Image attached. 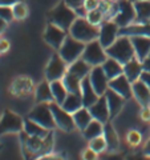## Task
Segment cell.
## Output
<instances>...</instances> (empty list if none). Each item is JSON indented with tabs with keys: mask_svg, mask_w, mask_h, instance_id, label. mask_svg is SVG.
<instances>
[{
	"mask_svg": "<svg viewBox=\"0 0 150 160\" xmlns=\"http://www.w3.org/2000/svg\"><path fill=\"white\" fill-rule=\"evenodd\" d=\"M68 6H71L72 8H74L76 9L77 7H80V6H82V3H84V0H64Z\"/></svg>",
	"mask_w": 150,
	"mask_h": 160,
	"instance_id": "cell-43",
	"label": "cell"
},
{
	"mask_svg": "<svg viewBox=\"0 0 150 160\" xmlns=\"http://www.w3.org/2000/svg\"><path fill=\"white\" fill-rule=\"evenodd\" d=\"M17 2H20V0H0V6H9V7H12L13 4H16Z\"/></svg>",
	"mask_w": 150,
	"mask_h": 160,
	"instance_id": "cell-45",
	"label": "cell"
},
{
	"mask_svg": "<svg viewBox=\"0 0 150 160\" xmlns=\"http://www.w3.org/2000/svg\"><path fill=\"white\" fill-rule=\"evenodd\" d=\"M88 19V22L89 23H92L94 24V26H101V24L106 20V15L104 13V11L101 8H96V9H92V11H88L87 13V16H85Z\"/></svg>",
	"mask_w": 150,
	"mask_h": 160,
	"instance_id": "cell-34",
	"label": "cell"
},
{
	"mask_svg": "<svg viewBox=\"0 0 150 160\" xmlns=\"http://www.w3.org/2000/svg\"><path fill=\"white\" fill-rule=\"evenodd\" d=\"M49 107H51L54 123H56L59 129H61L64 132H73L74 129H77L73 120V113L65 111L61 104H59L56 102H51Z\"/></svg>",
	"mask_w": 150,
	"mask_h": 160,
	"instance_id": "cell-8",
	"label": "cell"
},
{
	"mask_svg": "<svg viewBox=\"0 0 150 160\" xmlns=\"http://www.w3.org/2000/svg\"><path fill=\"white\" fill-rule=\"evenodd\" d=\"M9 48H11V44H9L8 40L6 38H0V55L7 53Z\"/></svg>",
	"mask_w": 150,
	"mask_h": 160,
	"instance_id": "cell-42",
	"label": "cell"
},
{
	"mask_svg": "<svg viewBox=\"0 0 150 160\" xmlns=\"http://www.w3.org/2000/svg\"><path fill=\"white\" fill-rule=\"evenodd\" d=\"M142 72H143L142 62L141 60H138L137 58H133L132 60H129L128 63L124 64V75L130 80L132 83L141 78Z\"/></svg>",
	"mask_w": 150,
	"mask_h": 160,
	"instance_id": "cell-24",
	"label": "cell"
},
{
	"mask_svg": "<svg viewBox=\"0 0 150 160\" xmlns=\"http://www.w3.org/2000/svg\"><path fill=\"white\" fill-rule=\"evenodd\" d=\"M23 131H26L29 136H40V138H45L47 135L51 132L49 129L44 128L43 126H40L39 123L33 122L29 118H24V128Z\"/></svg>",
	"mask_w": 150,
	"mask_h": 160,
	"instance_id": "cell-29",
	"label": "cell"
},
{
	"mask_svg": "<svg viewBox=\"0 0 150 160\" xmlns=\"http://www.w3.org/2000/svg\"><path fill=\"white\" fill-rule=\"evenodd\" d=\"M84 48H85V43L74 39L73 36H71V35L68 33V36L65 38L63 46L60 47V49L57 52L60 53V56L64 59V62L69 66V64L73 63L74 60L81 58V55L84 52Z\"/></svg>",
	"mask_w": 150,
	"mask_h": 160,
	"instance_id": "cell-4",
	"label": "cell"
},
{
	"mask_svg": "<svg viewBox=\"0 0 150 160\" xmlns=\"http://www.w3.org/2000/svg\"><path fill=\"white\" fill-rule=\"evenodd\" d=\"M132 91L133 98L141 107L150 106V89L146 84L143 83L142 79H137L136 82L132 83Z\"/></svg>",
	"mask_w": 150,
	"mask_h": 160,
	"instance_id": "cell-18",
	"label": "cell"
},
{
	"mask_svg": "<svg viewBox=\"0 0 150 160\" xmlns=\"http://www.w3.org/2000/svg\"><path fill=\"white\" fill-rule=\"evenodd\" d=\"M81 155H82V159H85V160H96L97 156H98V153L96 151H93L91 147H88L87 149H84Z\"/></svg>",
	"mask_w": 150,
	"mask_h": 160,
	"instance_id": "cell-40",
	"label": "cell"
},
{
	"mask_svg": "<svg viewBox=\"0 0 150 160\" xmlns=\"http://www.w3.org/2000/svg\"><path fill=\"white\" fill-rule=\"evenodd\" d=\"M143 155L146 158H150V139L146 142V144L143 146Z\"/></svg>",
	"mask_w": 150,
	"mask_h": 160,
	"instance_id": "cell-47",
	"label": "cell"
},
{
	"mask_svg": "<svg viewBox=\"0 0 150 160\" xmlns=\"http://www.w3.org/2000/svg\"><path fill=\"white\" fill-rule=\"evenodd\" d=\"M142 67H143V71L150 72V56H148L145 60H142Z\"/></svg>",
	"mask_w": 150,
	"mask_h": 160,
	"instance_id": "cell-46",
	"label": "cell"
},
{
	"mask_svg": "<svg viewBox=\"0 0 150 160\" xmlns=\"http://www.w3.org/2000/svg\"><path fill=\"white\" fill-rule=\"evenodd\" d=\"M51 88H52V93H53L54 102L59 103V104H63V102L67 98V95L69 93L67 87H65V84H64V82H63V79L53 80V82H51Z\"/></svg>",
	"mask_w": 150,
	"mask_h": 160,
	"instance_id": "cell-32",
	"label": "cell"
},
{
	"mask_svg": "<svg viewBox=\"0 0 150 160\" xmlns=\"http://www.w3.org/2000/svg\"><path fill=\"white\" fill-rule=\"evenodd\" d=\"M136 9V23H149L150 22V0H139L134 2Z\"/></svg>",
	"mask_w": 150,
	"mask_h": 160,
	"instance_id": "cell-26",
	"label": "cell"
},
{
	"mask_svg": "<svg viewBox=\"0 0 150 160\" xmlns=\"http://www.w3.org/2000/svg\"><path fill=\"white\" fill-rule=\"evenodd\" d=\"M104 138L106 140V144H108V152L114 153L120 149V138H118V133L114 128L112 120H109L108 123L104 124Z\"/></svg>",
	"mask_w": 150,
	"mask_h": 160,
	"instance_id": "cell-19",
	"label": "cell"
},
{
	"mask_svg": "<svg viewBox=\"0 0 150 160\" xmlns=\"http://www.w3.org/2000/svg\"><path fill=\"white\" fill-rule=\"evenodd\" d=\"M105 51H106L108 56L118 60L121 64L128 63L129 60L136 58V52H134L130 36H125V35H120L112 46L105 48Z\"/></svg>",
	"mask_w": 150,
	"mask_h": 160,
	"instance_id": "cell-2",
	"label": "cell"
},
{
	"mask_svg": "<svg viewBox=\"0 0 150 160\" xmlns=\"http://www.w3.org/2000/svg\"><path fill=\"white\" fill-rule=\"evenodd\" d=\"M110 20L116 22L120 28L134 23V20H136V9H134V4L132 0H117L116 12H114Z\"/></svg>",
	"mask_w": 150,
	"mask_h": 160,
	"instance_id": "cell-5",
	"label": "cell"
},
{
	"mask_svg": "<svg viewBox=\"0 0 150 160\" xmlns=\"http://www.w3.org/2000/svg\"><path fill=\"white\" fill-rule=\"evenodd\" d=\"M101 67L105 71V73H106V76L109 78V80L124 73V64H121L118 60L113 59L110 56L106 58V60L101 64Z\"/></svg>",
	"mask_w": 150,
	"mask_h": 160,
	"instance_id": "cell-25",
	"label": "cell"
},
{
	"mask_svg": "<svg viewBox=\"0 0 150 160\" xmlns=\"http://www.w3.org/2000/svg\"><path fill=\"white\" fill-rule=\"evenodd\" d=\"M126 142L132 147H138L142 143V133L138 129H129L126 133Z\"/></svg>",
	"mask_w": 150,
	"mask_h": 160,
	"instance_id": "cell-37",
	"label": "cell"
},
{
	"mask_svg": "<svg viewBox=\"0 0 150 160\" xmlns=\"http://www.w3.org/2000/svg\"><path fill=\"white\" fill-rule=\"evenodd\" d=\"M105 98H106V103H108V107H109L110 120H113L122 112L126 99L122 98L121 95H118L117 92H114L113 89H110V88L106 89V92H105Z\"/></svg>",
	"mask_w": 150,
	"mask_h": 160,
	"instance_id": "cell-16",
	"label": "cell"
},
{
	"mask_svg": "<svg viewBox=\"0 0 150 160\" xmlns=\"http://www.w3.org/2000/svg\"><path fill=\"white\" fill-rule=\"evenodd\" d=\"M68 33L71 35V36H73L74 39H77V40H80V42L87 44L89 42H92V40L98 39L100 27L89 23L87 18H80L78 16L73 22L71 28H69Z\"/></svg>",
	"mask_w": 150,
	"mask_h": 160,
	"instance_id": "cell-3",
	"label": "cell"
},
{
	"mask_svg": "<svg viewBox=\"0 0 150 160\" xmlns=\"http://www.w3.org/2000/svg\"><path fill=\"white\" fill-rule=\"evenodd\" d=\"M109 88L113 89L114 92L121 95L122 98L126 100L133 98V91H132V82L129 80L125 75H118V76L113 78L109 80Z\"/></svg>",
	"mask_w": 150,
	"mask_h": 160,
	"instance_id": "cell-15",
	"label": "cell"
},
{
	"mask_svg": "<svg viewBox=\"0 0 150 160\" xmlns=\"http://www.w3.org/2000/svg\"><path fill=\"white\" fill-rule=\"evenodd\" d=\"M80 95H81V99H82V103H84V107H91L93 103L97 102V99L100 98L97 92L94 91V88L92 86L91 80H89V76L84 78L81 80V92H80Z\"/></svg>",
	"mask_w": 150,
	"mask_h": 160,
	"instance_id": "cell-23",
	"label": "cell"
},
{
	"mask_svg": "<svg viewBox=\"0 0 150 160\" xmlns=\"http://www.w3.org/2000/svg\"><path fill=\"white\" fill-rule=\"evenodd\" d=\"M101 2L102 0H84L82 6L85 7L87 11H92V9H96L101 6Z\"/></svg>",
	"mask_w": 150,
	"mask_h": 160,
	"instance_id": "cell-39",
	"label": "cell"
},
{
	"mask_svg": "<svg viewBox=\"0 0 150 160\" xmlns=\"http://www.w3.org/2000/svg\"><path fill=\"white\" fill-rule=\"evenodd\" d=\"M132 2H133V3H134V2H139V0H132Z\"/></svg>",
	"mask_w": 150,
	"mask_h": 160,
	"instance_id": "cell-50",
	"label": "cell"
},
{
	"mask_svg": "<svg viewBox=\"0 0 150 160\" xmlns=\"http://www.w3.org/2000/svg\"><path fill=\"white\" fill-rule=\"evenodd\" d=\"M68 72V64L64 62V59L60 56L57 51L52 53L49 58V62L44 71V76L48 82H53V80H60L64 78V75Z\"/></svg>",
	"mask_w": 150,
	"mask_h": 160,
	"instance_id": "cell-10",
	"label": "cell"
},
{
	"mask_svg": "<svg viewBox=\"0 0 150 160\" xmlns=\"http://www.w3.org/2000/svg\"><path fill=\"white\" fill-rule=\"evenodd\" d=\"M73 120H74V124H76V128L82 132L85 127L93 120V116L88 107H81L73 113Z\"/></svg>",
	"mask_w": 150,
	"mask_h": 160,
	"instance_id": "cell-27",
	"label": "cell"
},
{
	"mask_svg": "<svg viewBox=\"0 0 150 160\" xmlns=\"http://www.w3.org/2000/svg\"><path fill=\"white\" fill-rule=\"evenodd\" d=\"M27 118L32 119L33 122L39 123L40 126H43L49 131H53L54 128H57L49 103H36V106L31 109V112L27 115Z\"/></svg>",
	"mask_w": 150,
	"mask_h": 160,
	"instance_id": "cell-6",
	"label": "cell"
},
{
	"mask_svg": "<svg viewBox=\"0 0 150 160\" xmlns=\"http://www.w3.org/2000/svg\"><path fill=\"white\" fill-rule=\"evenodd\" d=\"M77 18L78 16H77L76 11H74V8L68 6L64 0H61L56 7H53L51 11L47 13L48 23L56 24V26L65 29V31H69V28H71L73 22Z\"/></svg>",
	"mask_w": 150,
	"mask_h": 160,
	"instance_id": "cell-1",
	"label": "cell"
},
{
	"mask_svg": "<svg viewBox=\"0 0 150 160\" xmlns=\"http://www.w3.org/2000/svg\"><path fill=\"white\" fill-rule=\"evenodd\" d=\"M89 111H91L93 119L100 120L101 123H108L110 120V113H109V107L106 103V98L105 95L100 96L97 99L96 103H93L91 107H89Z\"/></svg>",
	"mask_w": 150,
	"mask_h": 160,
	"instance_id": "cell-17",
	"label": "cell"
},
{
	"mask_svg": "<svg viewBox=\"0 0 150 160\" xmlns=\"http://www.w3.org/2000/svg\"><path fill=\"white\" fill-rule=\"evenodd\" d=\"M63 108L65 109V111L71 112V113H74L77 111V109H80L81 107H84V103H82V99H81V95L80 93H72L69 92L67 95L65 100L63 102Z\"/></svg>",
	"mask_w": 150,
	"mask_h": 160,
	"instance_id": "cell-30",
	"label": "cell"
},
{
	"mask_svg": "<svg viewBox=\"0 0 150 160\" xmlns=\"http://www.w3.org/2000/svg\"><path fill=\"white\" fill-rule=\"evenodd\" d=\"M35 102L36 103H51L54 102L53 99V93H52V88H51V82L48 80H43L40 82L36 87H35Z\"/></svg>",
	"mask_w": 150,
	"mask_h": 160,
	"instance_id": "cell-20",
	"label": "cell"
},
{
	"mask_svg": "<svg viewBox=\"0 0 150 160\" xmlns=\"http://www.w3.org/2000/svg\"><path fill=\"white\" fill-rule=\"evenodd\" d=\"M12 12H13V19L21 22V20L27 19L28 16V12H29L28 6L24 3V0H20V2H17L16 4L12 6Z\"/></svg>",
	"mask_w": 150,
	"mask_h": 160,
	"instance_id": "cell-35",
	"label": "cell"
},
{
	"mask_svg": "<svg viewBox=\"0 0 150 160\" xmlns=\"http://www.w3.org/2000/svg\"><path fill=\"white\" fill-rule=\"evenodd\" d=\"M67 36H68V31L60 28L59 26H56L53 23H47L43 39L49 47L53 48V51H59Z\"/></svg>",
	"mask_w": 150,
	"mask_h": 160,
	"instance_id": "cell-11",
	"label": "cell"
},
{
	"mask_svg": "<svg viewBox=\"0 0 150 160\" xmlns=\"http://www.w3.org/2000/svg\"><path fill=\"white\" fill-rule=\"evenodd\" d=\"M7 26H8V22H6L4 19L0 18V35L4 33V31L7 29Z\"/></svg>",
	"mask_w": 150,
	"mask_h": 160,
	"instance_id": "cell-48",
	"label": "cell"
},
{
	"mask_svg": "<svg viewBox=\"0 0 150 160\" xmlns=\"http://www.w3.org/2000/svg\"><path fill=\"white\" fill-rule=\"evenodd\" d=\"M139 118L145 123H150V106L141 107V112H139Z\"/></svg>",
	"mask_w": 150,
	"mask_h": 160,
	"instance_id": "cell-41",
	"label": "cell"
},
{
	"mask_svg": "<svg viewBox=\"0 0 150 160\" xmlns=\"http://www.w3.org/2000/svg\"><path fill=\"white\" fill-rule=\"evenodd\" d=\"M81 80L78 76L73 75L71 72H67L63 78V82L65 84V87L68 89V92H72V93H80L81 92Z\"/></svg>",
	"mask_w": 150,
	"mask_h": 160,
	"instance_id": "cell-33",
	"label": "cell"
},
{
	"mask_svg": "<svg viewBox=\"0 0 150 160\" xmlns=\"http://www.w3.org/2000/svg\"><path fill=\"white\" fill-rule=\"evenodd\" d=\"M91 69H92V66L91 64H88L82 58L74 60L73 63H71L68 66V72L76 75V76H78L80 79H84V78L89 76Z\"/></svg>",
	"mask_w": 150,
	"mask_h": 160,
	"instance_id": "cell-28",
	"label": "cell"
},
{
	"mask_svg": "<svg viewBox=\"0 0 150 160\" xmlns=\"http://www.w3.org/2000/svg\"><path fill=\"white\" fill-rule=\"evenodd\" d=\"M23 128L24 118L11 109H4L3 115L0 116V136L8 133H19L23 131Z\"/></svg>",
	"mask_w": 150,
	"mask_h": 160,
	"instance_id": "cell-7",
	"label": "cell"
},
{
	"mask_svg": "<svg viewBox=\"0 0 150 160\" xmlns=\"http://www.w3.org/2000/svg\"><path fill=\"white\" fill-rule=\"evenodd\" d=\"M0 18L4 19L6 22L11 23L13 19V12H12V7L9 6H0Z\"/></svg>",
	"mask_w": 150,
	"mask_h": 160,
	"instance_id": "cell-38",
	"label": "cell"
},
{
	"mask_svg": "<svg viewBox=\"0 0 150 160\" xmlns=\"http://www.w3.org/2000/svg\"><path fill=\"white\" fill-rule=\"evenodd\" d=\"M9 92H11L15 98H28L35 92V86L33 82L29 76L26 75H20L16 76L11 86H9Z\"/></svg>",
	"mask_w": 150,
	"mask_h": 160,
	"instance_id": "cell-12",
	"label": "cell"
},
{
	"mask_svg": "<svg viewBox=\"0 0 150 160\" xmlns=\"http://www.w3.org/2000/svg\"><path fill=\"white\" fill-rule=\"evenodd\" d=\"M120 36V27L116 22L108 19L100 26V35H98V40L102 44L104 48H108L109 46L116 42L117 38Z\"/></svg>",
	"mask_w": 150,
	"mask_h": 160,
	"instance_id": "cell-13",
	"label": "cell"
},
{
	"mask_svg": "<svg viewBox=\"0 0 150 160\" xmlns=\"http://www.w3.org/2000/svg\"><path fill=\"white\" fill-rule=\"evenodd\" d=\"M134 47L136 58L138 60H145L150 53V38L148 36H130Z\"/></svg>",
	"mask_w": 150,
	"mask_h": 160,
	"instance_id": "cell-21",
	"label": "cell"
},
{
	"mask_svg": "<svg viewBox=\"0 0 150 160\" xmlns=\"http://www.w3.org/2000/svg\"><path fill=\"white\" fill-rule=\"evenodd\" d=\"M89 147H91L93 151H96L98 155L104 153V152L108 149V144H106V140H105L104 135L94 138V139H92V140H89Z\"/></svg>",
	"mask_w": 150,
	"mask_h": 160,
	"instance_id": "cell-36",
	"label": "cell"
},
{
	"mask_svg": "<svg viewBox=\"0 0 150 160\" xmlns=\"http://www.w3.org/2000/svg\"><path fill=\"white\" fill-rule=\"evenodd\" d=\"M120 35L125 36H148L150 38V22L149 23H132L126 27L120 28Z\"/></svg>",
	"mask_w": 150,
	"mask_h": 160,
	"instance_id": "cell-22",
	"label": "cell"
},
{
	"mask_svg": "<svg viewBox=\"0 0 150 160\" xmlns=\"http://www.w3.org/2000/svg\"><path fill=\"white\" fill-rule=\"evenodd\" d=\"M101 135H104V123H101L100 120H96V119H93L82 131V136L88 142L97 136H101Z\"/></svg>",
	"mask_w": 150,
	"mask_h": 160,
	"instance_id": "cell-31",
	"label": "cell"
},
{
	"mask_svg": "<svg viewBox=\"0 0 150 160\" xmlns=\"http://www.w3.org/2000/svg\"><path fill=\"white\" fill-rule=\"evenodd\" d=\"M81 58L88 64H91L92 67H94V66H101L105 60H106L108 55H106L105 48L102 47V44L100 43V40L96 39V40H92V42L85 44Z\"/></svg>",
	"mask_w": 150,
	"mask_h": 160,
	"instance_id": "cell-9",
	"label": "cell"
},
{
	"mask_svg": "<svg viewBox=\"0 0 150 160\" xmlns=\"http://www.w3.org/2000/svg\"><path fill=\"white\" fill-rule=\"evenodd\" d=\"M89 80H91L94 91L97 92L98 96H102L109 88V78L102 69L101 66H94L92 67L91 72H89Z\"/></svg>",
	"mask_w": 150,
	"mask_h": 160,
	"instance_id": "cell-14",
	"label": "cell"
},
{
	"mask_svg": "<svg viewBox=\"0 0 150 160\" xmlns=\"http://www.w3.org/2000/svg\"><path fill=\"white\" fill-rule=\"evenodd\" d=\"M149 56H150V53H149Z\"/></svg>",
	"mask_w": 150,
	"mask_h": 160,
	"instance_id": "cell-52",
	"label": "cell"
},
{
	"mask_svg": "<svg viewBox=\"0 0 150 160\" xmlns=\"http://www.w3.org/2000/svg\"><path fill=\"white\" fill-rule=\"evenodd\" d=\"M108 2H117V0H108Z\"/></svg>",
	"mask_w": 150,
	"mask_h": 160,
	"instance_id": "cell-49",
	"label": "cell"
},
{
	"mask_svg": "<svg viewBox=\"0 0 150 160\" xmlns=\"http://www.w3.org/2000/svg\"><path fill=\"white\" fill-rule=\"evenodd\" d=\"M0 149H2V144H0Z\"/></svg>",
	"mask_w": 150,
	"mask_h": 160,
	"instance_id": "cell-51",
	"label": "cell"
},
{
	"mask_svg": "<svg viewBox=\"0 0 150 160\" xmlns=\"http://www.w3.org/2000/svg\"><path fill=\"white\" fill-rule=\"evenodd\" d=\"M139 79H142L143 83L146 84V86L149 87V89H150V72H149V71H143Z\"/></svg>",
	"mask_w": 150,
	"mask_h": 160,
	"instance_id": "cell-44",
	"label": "cell"
}]
</instances>
